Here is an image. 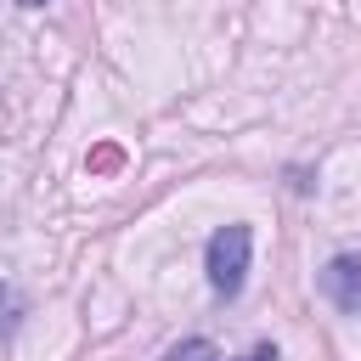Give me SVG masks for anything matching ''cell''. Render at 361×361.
Instances as JSON below:
<instances>
[{
  "instance_id": "obj_1",
  "label": "cell",
  "mask_w": 361,
  "mask_h": 361,
  "mask_svg": "<svg viewBox=\"0 0 361 361\" xmlns=\"http://www.w3.org/2000/svg\"><path fill=\"white\" fill-rule=\"evenodd\" d=\"M248 248H254L248 226H220V231L209 237L203 271H209V288H214L220 299H237V293H243V276H248Z\"/></svg>"
},
{
  "instance_id": "obj_2",
  "label": "cell",
  "mask_w": 361,
  "mask_h": 361,
  "mask_svg": "<svg viewBox=\"0 0 361 361\" xmlns=\"http://www.w3.org/2000/svg\"><path fill=\"white\" fill-rule=\"evenodd\" d=\"M322 293H327L338 310H361V259H355V254H338V259L322 271Z\"/></svg>"
},
{
  "instance_id": "obj_3",
  "label": "cell",
  "mask_w": 361,
  "mask_h": 361,
  "mask_svg": "<svg viewBox=\"0 0 361 361\" xmlns=\"http://www.w3.org/2000/svg\"><path fill=\"white\" fill-rule=\"evenodd\" d=\"M164 361H220V350H214L209 338H180V344H175Z\"/></svg>"
},
{
  "instance_id": "obj_4",
  "label": "cell",
  "mask_w": 361,
  "mask_h": 361,
  "mask_svg": "<svg viewBox=\"0 0 361 361\" xmlns=\"http://www.w3.org/2000/svg\"><path fill=\"white\" fill-rule=\"evenodd\" d=\"M17 316H23V299H17V288H6V282H0V333H11V327H17Z\"/></svg>"
},
{
  "instance_id": "obj_5",
  "label": "cell",
  "mask_w": 361,
  "mask_h": 361,
  "mask_svg": "<svg viewBox=\"0 0 361 361\" xmlns=\"http://www.w3.org/2000/svg\"><path fill=\"white\" fill-rule=\"evenodd\" d=\"M113 164H118V152H113V147H102V152L90 158V169H113Z\"/></svg>"
},
{
  "instance_id": "obj_6",
  "label": "cell",
  "mask_w": 361,
  "mask_h": 361,
  "mask_svg": "<svg viewBox=\"0 0 361 361\" xmlns=\"http://www.w3.org/2000/svg\"><path fill=\"white\" fill-rule=\"evenodd\" d=\"M248 361H276V350H265V344H259V350H254Z\"/></svg>"
},
{
  "instance_id": "obj_7",
  "label": "cell",
  "mask_w": 361,
  "mask_h": 361,
  "mask_svg": "<svg viewBox=\"0 0 361 361\" xmlns=\"http://www.w3.org/2000/svg\"><path fill=\"white\" fill-rule=\"evenodd\" d=\"M23 6H45V0H23Z\"/></svg>"
}]
</instances>
